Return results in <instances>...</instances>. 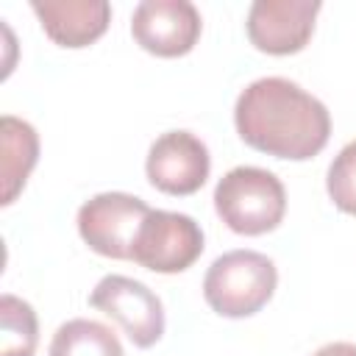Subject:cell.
Wrapping results in <instances>:
<instances>
[{
  "instance_id": "7c38bea8",
  "label": "cell",
  "mask_w": 356,
  "mask_h": 356,
  "mask_svg": "<svg viewBox=\"0 0 356 356\" xmlns=\"http://www.w3.org/2000/svg\"><path fill=\"white\" fill-rule=\"evenodd\" d=\"M47 356H125V350L108 325L75 317L56 328Z\"/></svg>"
},
{
  "instance_id": "8992f818",
  "label": "cell",
  "mask_w": 356,
  "mask_h": 356,
  "mask_svg": "<svg viewBox=\"0 0 356 356\" xmlns=\"http://www.w3.org/2000/svg\"><path fill=\"white\" fill-rule=\"evenodd\" d=\"M89 303L117 320L136 348H150L164 337V306L159 295L128 275H106L89 295Z\"/></svg>"
},
{
  "instance_id": "ba28073f",
  "label": "cell",
  "mask_w": 356,
  "mask_h": 356,
  "mask_svg": "<svg viewBox=\"0 0 356 356\" xmlns=\"http://www.w3.org/2000/svg\"><path fill=\"white\" fill-rule=\"evenodd\" d=\"M211 170L209 147L200 136L192 131H167L161 134L145 161V172L150 186H156L164 195H195Z\"/></svg>"
},
{
  "instance_id": "6da1fadb",
  "label": "cell",
  "mask_w": 356,
  "mask_h": 356,
  "mask_svg": "<svg viewBox=\"0 0 356 356\" xmlns=\"http://www.w3.org/2000/svg\"><path fill=\"white\" fill-rule=\"evenodd\" d=\"M234 125L239 139L253 150L289 161L317 156L331 136L325 103L278 75L259 78L239 92Z\"/></svg>"
},
{
  "instance_id": "7a4b0ae2",
  "label": "cell",
  "mask_w": 356,
  "mask_h": 356,
  "mask_svg": "<svg viewBox=\"0 0 356 356\" xmlns=\"http://www.w3.org/2000/svg\"><path fill=\"white\" fill-rule=\"evenodd\" d=\"M217 217L242 236L275 231L286 214V189L281 178L264 167H234L214 186Z\"/></svg>"
},
{
  "instance_id": "5b68a950",
  "label": "cell",
  "mask_w": 356,
  "mask_h": 356,
  "mask_svg": "<svg viewBox=\"0 0 356 356\" xmlns=\"http://www.w3.org/2000/svg\"><path fill=\"white\" fill-rule=\"evenodd\" d=\"M150 206L128 192H100L78 209L81 239L106 259H131Z\"/></svg>"
},
{
  "instance_id": "8fae6325",
  "label": "cell",
  "mask_w": 356,
  "mask_h": 356,
  "mask_svg": "<svg viewBox=\"0 0 356 356\" xmlns=\"http://www.w3.org/2000/svg\"><path fill=\"white\" fill-rule=\"evenodd\" d=\"M0 145H3V206H11L39 161V134L31 122L6 114L0 120Z\"/></svg>"
},
{
  "instance_id": "30bf717a",
  "label": "cell",
  "mask_w": 356,
  "mask_h": 356,
  "mask_svg": "<svg viewBox=\"0 0 356 356\" xmlns=\"http://www.w3.org/2000/svg\"><path fill=\"white\" fill-rule=\"evenodd\" d=\"M31 8L42 31L56 44L72 50L97 42L111 22V6L106 0H33Z\"/></svg>"
},
{
  "instance_id": "3957f363",
  "label": "cell",
  "mask_w": 356,
  "mask_h": 356,
  "mask_svg": "<svg viewBox=\"0 0 356 356\" xmlns=\"http://www.w3.org/2000/svg\"><path fill=\"white\" fill-rule=\"evenodd\" d=\"M278 286V270L259 250H231L211 261L203 275V298L220 317H250L261 312Z\"/></svg>"
},
{
  "instance_id": "5bb4252c",
  "label": "cell",
  "mask_w": 356,
  "mask_h": 356,
  "mask_svg": "<svg viewBox=\"0 0 356 356\" xmlns=\"http://www.w3.org/2000/svg\"><path fill=\"white\" fill-rule=\"evenodd\" d=\"M325 189L339 211L356 217V139L334 156L325 175Z\"/></svg>"
},
{
  "instance_id": "277c9868",
  "label": "cell",
  "mask_w": 356,
  "mask_h": 356,
  "mask_svg": "<svg viewBox=\"0 0 356 356\" xmlns=\"http://www.w3.org/2000/svg\"><path fill=\"white\" fill-rule=\"evenodd\" d=\"M203 248V228L189 214L150 209L136 234L131 261L145 270L172 275L189 270L200 259Z\"/></svg>"
},
{
  "instance_id": "9a60e30c",
  "label": "cell",
  "mask_w": 356,
  "mask_h": 356,
  "mask_svg": "<svg viewBox=\"0 0 356 356\" xmlns=\"http://www.w3.org/2000/svg\"><path fill=\"white\" fill-rule=\"evenodd\" d=\"M312 356H356V345L353 342H328V345L317 348Z\"/></svg>"
},
{
  "instance_id": "4fadbf2b",
  "label": "cell",
  "mask_w": 356,
  "mask_h": 356,
  "mask_svg": "<svg viewBox=\"0 0 356 356\" xmlns=\"http://www.w3.org/2000/svg\"><path fill=\"white\" fill-rule=\"evenodd\" d=\"M0 356H33L39 345L36 312L28 300L17 295L0 298Z\"/></svg>"
},
{
  "instance_id": "52a82bcc",
  "label": "cell",
  "mask_w": 356,
  "mask_h": 356,
  "mask_svg": "<svg viewBox=\"0 0 356 356\" xmlns=\"http://www.w3.org/2000/svg\"><path fill=\"white\" fill-rule=\"evenodd\" d=\"M200 31V11L189 0H142L131 17L134 42L159 58L186 56L197 44Z\"/></svg>"
},
{
  "instance_id": "9c48e42d",
  "label": "cell",
  "mask_w": 356,
  "mask_h": 356,
  "mask_svg": "<svg viewBox=\"0 0 356 356\" xmlns=\"http://www.w3.org/2000/svg\"><path fill=\"white\" fill-rule=\"evenodd\" d=\"M320 8L317 0H256L245 22L248 39L270 56L300 53L314 33Z\"/></svg>"
}]
</instances>
